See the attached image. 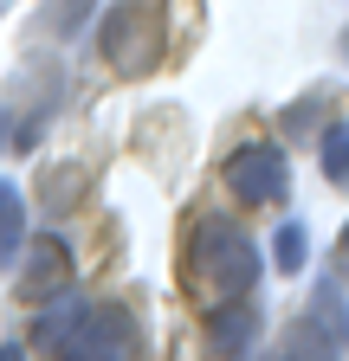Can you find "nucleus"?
Here are the masks:
<instances>
[{
    "label": "nucleus",
    "mask_w": 349,
    "mask_h": 361,
    "mask_svg": "<svg viewBox=\"0 0 349 361\" xmlns=\"http://www.w3.org/2000/svg\"><path fill=\"white\" fill-rule=\"evenodd\" d=\"M32 336L71 361H123L143 348V323L129 316V303H110V297H97V303L52 297V310L32 323Z\"/></svg>",
    "instance_id": "nucleus-1"
},
{
    "label": "nucleus",
    "mask_w": 349,
    "mask_h": 361,
    "mask_svg": "<svg viewBox=\"0 0 349 361\" xmlns=\"http://www.w3.org/2000/svg\"><path fill=\"white\" fill-rule=\"evenodd\" d=\"M182 278L201 303H227V297H246L259 284V245L239 233L227 213H207L194 219L188 233V252H182Z\"/></svg>",
    "instance_id": "nucleus-2"
},
{
    "label": "nucleus",
    "mask_w": 349,
    "mask_h": 361,
    "mask_svg": "<svg viewBox=\"0 0 349 361\" xmlns=\"http://www.w3.org/2000/svg\"><path fill=\"white\" fill-rule=\"evenodd\" d=\"M97 52L117 78H149L162 59V0H117V7H104Z\"/></svg>",
    "instance_id": "nucleus-3"
},
{
    "label": "nucleus",
    "mask_w": 349,
    "mask_h": 361,
    "mask_svg": "<svg viewBox=\"0 0 349 361\" xmlns=\"http://www.w3.org/2000/svg\"><path fill=\"white\" fill-rule=\"evenodd\" d=\"M220 174H227V194L246 207H285L291 200V161L278 142H239Z\"/></svg>",
    "instance_id": "nucleus-4"
},
{
    "label": "nucleus",
    "mask_w": 349,
    "mask_h": 361,
    "mask_svg": "<svg viewBox=\"0 0 349 361\" xmlns=\"http://www.w3.org/2000/svg\"><path fill=\"white\" fill-rule=\"evenodd\" d=\"M336 355V348H349V303H343V290H336V278H317V290H311V310L297 316V329H291V355Z\"/></svg>",
    "instance_id": "nucleus-5"
},
{
    "label": "nucleus",
    "mask_w": 349,
    "mask_h": 361,
    "mask_svg": "<svg viewBox=\"0 0 349 361\" xmlns=\"http://www.w3.org/2000/svg\"><path fill=\"white\" fill-rule=\"evenodd\" d=\"M65 290H71V245H65V239L26 245L20 264H13V297H20V303H52V297H65Z\"/></svg>",
    "instance_id": "nucleus-6"
},
{
    "label": "nucleus",
    "mask_w": 349,
    "mask_h": 361,
    "mask_svg": "<svg viewBox=\"0 0 349 361\" xmlns=\"http://www.w3.org/2000/svg\"><path fill=\"white\" fill-rule=\"evenodd\" d=\"M207 342H213V355H246L259 342V303H252V290L227 297V303H207Z\"/></svg>",
    "instance_id": "nucleus-7"
},
{
    "label": "nucleus",
    "mask_w": 349,
    "mask_h": 361,
    "mask_svg": "<svg viewBox=\"0 0 349 361\" xmlns=\"http://www.w3.org/2000/svg\"><path fill=\"white\" fill-rule=\"evenodd\" d=\"M26 252V194L0 180V271H13Z\"/></svg>",
    "instance_id": "nucleus-8"
},
{
    "label": "nucleus",
    "mask_w": 349,
    "mask_h": 361,
    "mask_svg": "<svg viewBox=\"0 0 349 361\" xmlns=\"http://www.w3.org/2000/svg\"><path fill=\"white\" fill-rule=\"evenodd\" d=\"M317 149H324V180L330 188H349V123H330Z\"/></svg>",
    "instance_id": "nucleus-9"
},
{
    "label": "nucleus",
    "mask_w": 349,
    "mask_h": 361,
    "mask_svg": "<svg viewBox=\"0 0 349 361\" xmlns=\"http://www.w3.org/2000/svg\"><path fill=\"white\" fill-rule=\"evenodd\" d=\"M304 245H311V239H304V226H278V239H272V264L285 271V278H291V271H304Z\"/></svg>",
    "instance_id": "nucleus-10"
},
{
    "label": "nucleus",
    "mask_w": 349,
    "mask_h": 361,
    "mask_svg": "<svg viewBox=\"0 0 349 361\" xmlns=\"http://www.w3.org/2000/svg\"><path fill=\"white\" fill-rule=\"evenodd\" d=\"M71 194H84V174H78V168H59V174H46V200H52V207H78Z\"/></svg>",
    "instance_id": "nucleus-11"
},
{
    "label": "nucleus",
    "mask_w": 349,
    "mask_h": 361,
    "mask_svg": "<svg viewBox=\"0 0 349 361\" xmlns=\"http://www.w3.org/2000/svg\"><path fill=\"white\" fill-rule=\"evenodd\" d=\"M317 110H324V97H311V104H297V110L285 116V129H311V123H317Z\"/></svg>",
    "instance_id": "nucleus-12"
},
{
    "label": "nucleus",
    "mask_w": 349,
    "mask_h": 361,
    "mask_svg": "<svg viewBox=\"0 0 349 361\" xmlns=\"http://www.w3.org/2000/svg\"><path fill=\"white\" fill-rule=\"evenodd\" d=\"M343 271H349V226H343Z\"/></svg>",
    "instance_id": "nucleus-13"
},
{
    "label": "nucleus",
    "mask_w": 349,
    "mask_h": 361,
    "mask_svg": "<svg viewBox=\"0 0 349 361\" xmlns=\"http://www.w3.org/2000/svg\"><path fill=\"white\" fill-rule=\"evenodd\" d=\"M343 65H349V32H343Z\"/></svg>",
    "instance_id": "nucleus-14"
},
{
    "label": "nucleus",
    "mask_w": 349,
    "mask_h": 361,
    "mask_svg": "<svg viewBox=\"0 0 349 361\" xmlns=\"http://www.w3.org/2000/svg\"><path fill=\"white\" fill-rule=\"evenodd\" d=\"M0 142H7V123H0Z\"/></svg>",
    "instance_id": "nucleus-15"
}]
</instances>
